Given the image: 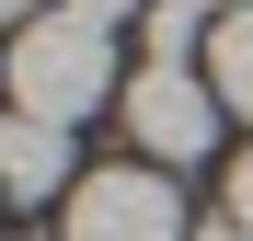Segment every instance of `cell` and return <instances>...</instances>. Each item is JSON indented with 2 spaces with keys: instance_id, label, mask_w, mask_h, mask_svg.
Listing matches in <instances>:
<instances>
[{
  "instance_id": "obj_1",
  "label": "cell",
  "mask_w": 253,
  "mask_h": 241,
  "mask_svg": "<svg viewBox=\"0 0 253 241\" xmlns=\"http://www.w3.org/2000/svg\"><path fill=\"white\" fill-rule=\"evenodd\" d=\"M0 92H12V115H46V127H81L104 92H115V23L92 12H35L12 46H0Z\"/></svg>"
},
{
  "instance_id": "obj_2",
  "label": "cell",
  "mask_w": 253,
  "mask_h": 241,
  "mask_svg": "<svg viewBox=\"0 0 253 241\" xmlns=\"http://www.w3.org/2000/svg\"><path fill=\"white\" fill-rule=\"evenodd\" d=\"M58 241H196V218H184L173 172H150V161H115V172H81V184H69Z\"/></svg>"
},
{
  "instance_id": "obj_3",
  "label": "cell",
  "mask_w": 253,
  "mask_h": 241,
  "mask_svg": "<svg viewBox=\"0 0 253 241\" xmlns=\"http://www.w3.org/2000/svg\"><path fill=\"white\" fill-rule=\"evenodd\" d=\"M126 138H138L150 172H184V161H207V138H219V92H207L196 69H138L126 80Z\"/></svg>"
},
{
  "instance_id": "obj_4",
  "label": "cell",
  "mask_w": 253,
  "mask_h": 241,
  "mask_svg": "<svg viewBox=\"0 0 253 241\" xmlns=\"http://www.w3.org/2000/svg\"><path fill=\"white\" fill-rule=\"evenodd\" d=\"M58 184H69V127H46V115H12V103H0V195L58 207Z\"/></svg>"
},
{
  "instance_id": "obj_5",
  "label": "cell",
  "mask_w": 253,
  "mask_h": 241,
  "mask_svg": "<svg viewBox=\"0 0 253 241\" xmlns=\"http://www.w3.org/2000/svg\"><path fill=\"white\" fill-rule=\"evenodd\" d=\"M207 92H219V115H253V12L207 23Z\"/></svg>"
},
{
  "instance_id": "obj_6",
  "label": "cell",
  "mask_w": 253,
  "mask_h": 241,
  "mask_svg": "<svg viewBox=\"0 0 253 241\" xmlns=\"http://www.w3.org/2000/svg\"><path fill=\"white\" fill-rule=\"evenodd\" d=\"M196 23H207L196 0H161V12H138V34H150V69H184V58H196Z\"/></svg>"
},
{
  "instance_id": "obj_7",
  "label": "cell",
  "mask_w": 253,
  "mask_h": 241,
  "mask_svg": "<svg viewBox=\"0 0 253 241\" xmlns=\"http://www.w3.org/2000/svg\"><path fill=\"white\" fill-rule=\"evenodd\" d=\"M230 218H242V230H253V149H242V161H230Z\"/></svg>"
},
{
  "instance_id": "obj_8",
  "label": "cell",
  "mask_w": 253,
  "mask_h": 241,
  "mask_svg": "<svg viewBox=\"0 0 253 241\" xmlns=\"http://www.w3.org/2000/svg\"><path fill=\"white\" fill-rule=\"evenodd\" d=\"M69 12H92V23H126V12H138V0H69Z\"/></svg>"
},
{
  "instance_id": "obj_9",
  "label": "cell",
  "mask_w": 253,
  "mask_h": 241,
  "mask_svg": "<svg viewBox=\"0 0 253 241\" xmlns=\"http://www.w3.org/2000/svg\"><path fill=\"white\" fill-rule=\"evenodd\" d=\"M35 12H58V0H0V23H35Z\"/></svg>"
},
{
  "instance_id": "obj_10",
  "label": "cell",
  "mask_w": 253,
  "mask_h": 241,
  "mask_svg": "<svg viewBox=\"0 0 253 241\" xmlns=\"http://www.w3.org/2000/svg\"><path fill=\"white\" fill-rule=\"evenodd\" d=\"M196 241H253V230H242V218H207V230H196Z\"/></svg>"
},
{
  "instance_id": "obj_11",
  "label": "cell",
  "mask_w": 253,
  "mask_h": 241,
  "mask_svg": "<svg viewBox=\"0 0 253 241\" xmlns=\"http://www.w3.org/2000/svg\"><path fill=\"white\" fill-rule=\"evenodd\" d=\"M196 12H253V0H196Z\"/></svg>"
}]
</instances>
